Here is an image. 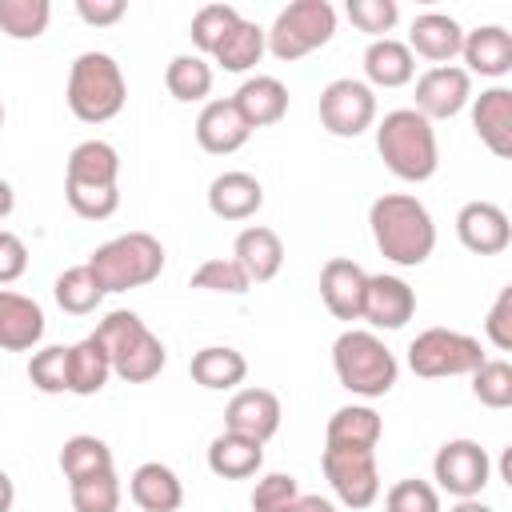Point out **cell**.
<instances>
[{
    "mask_svg": "<svg viewBox=\"0 0 512 512\" xmlns=\"http://www.w3.org/2000/svg\"><path fill=\"white\" fill-rule=\"evenodd\" d=\"M368 228L384 260L396 268H420L436 252V224L424 200L412 192H384L368 208Z\"/></svg>",
    "mask_w": 512,
    "mask_h": 512,
    "instance_id": "cell-1",
    "label": "cell"
},
{
    "mask_svg": "<svg viewBox=\"0 0 512 512\" xmlns=\"http://www.w3.org/2000/svg\"><path fill=\"white\" fill-rule=\"evenodd\" d=\"M64 200L80 220H108L120 208V152L108 140H80L68 152Z\"/></svg>",
    "mask_w": 512,
    "mask_h": 512,
    "instance_id": "cell-2",
    "label": "cell"
},
{
    "mask_svg": "<svg viewBox=\"0 0 512 512\" xmlns=\"http://www.w3.org/2000/svg\"><path fill=\"white\" fill-rule=\"evenodd\" d=\"M376 152L384 168L404 184H424L440 168V144L432 120H424L416 108H392L376 124Z\"/></svg>",
    "mask_w": 512,
    "mask_h": 512,
    "instance_id": "cell-3",
    "label": "cell"
},
{
    "mask_svg": "<svg viewBox=\"0 0 512 512\" xmlns=\"http://www.w3.org/2000/svg\"><path fill=\"white\" fill-rule=\"evenodd\" d=\"M332 372L340 388H348L360 400H380L396 388L400 364L392 348L372 328H344L332 344Z\"/></svg>",
    "mask_w": 512,
    "mask_h": 512,
    "instance_id": "cell-4",
    "label": "cell"
},
{
    "mask_svg": "<svg viewBox=\"0 0 512 512\" xmlns=\"http://www.w3.org/2000/svg\"><path fill=\"white\" fill-rule=\"evenodd\" d=\"M68 112L80 124H108L124 112L128 104V80L108 52H80L68 68V88H64Z\"/></svg>",
    "mask_w": 512,
    "mask_h": 512,
    "instance_id": "cell-5",
    "label": "cell"
},
{
    "mask_svg": "<svg viewBox=\"0 0 512 512\" xmlns=\"http://www.w3.org/2000/svg\"><path fill=\"white\" fill-rule=\"evenodd\" d=\"M96 336L112 360V376H120L124 384H148L164 372V340L128 308H116L108 312L100 324H96Z\"/></svg>",
    "mask_w": 512,
    "mask_h": 512,
    "instance_id": "cell-6",
    "label": "cell"
},
{
    "mask_svg": "<svg viewBox=\"0 0 512 512\" xmlns=\"http://www.w3.org/2000/svg\"><path fill=\"white\" fill-rule=\"evenodd\" d=\"M84 264L100 280L104 296L108 292L144 288L164 272V244L152 232H120V236L104 240Z\"/></svg>",
    "mask_w": 512,
    "mask_h": 512,
    "instance_id": "cell-7",
    "label": "cell"
},
{
    "mask_svg": "<svg viewBox=\"0 0 512 512\" xmlns=\"http://www.w3.org/2000/svg\"><path fill=\"white\" fill-rule=\"evenodd\" d=\"M336 36V8L328 0H292L288 8L276 12L272 28L264 32V48L276 60H300L324 48Z\"/></svg>",
    "mask_w": 512,
    "mask_h": 512,
    "instance_id": "cell-8",
    "label": "cell"
},
{
    "mask_svg": "<svg viewBox=\"0 0 512 512\" xmlns=\"http://www.w3.org/2000/svg\"><path fill=\"white\" fill-rule=\"evenodd\" d=\"M484 348L476 336L456 332V328H424L412 344H408V368L424 380H440V376H472L484 364Z\"/></svg>",
    "mask_w": 512,
    "mask_h": 512,
    "instance_id": "cell-9",
    "label": "cell"
},
{
    "mask_svg": "<svg viewBox=\"0 0 512 512\" xmlns=\"http://www.w3.org/2000/svg\"><path fill=\"white\" fill-rule=\"evenodd\" d=\"M320 468L324 480L332 484L336 500L352 512H364L380 500V468H376V452L372 448H336L324 444L320 452Z\"/></svg>",
    "mask_w": 512,
    "mask_h": 512,
    "instance_id": "cell-10",
    "label": "cell"
},
{
    "mask_svg": "<svg viewBox=\"0 0 512 512\" xmlns=\"http://www.w3.org/2000/svg\"><path fill=\"white\" fill-rule=\"evenodd\" d=\"M432 480H436V492H448L456 500H472L488 488L492 480V460L488 452L468 440V436H456V440H444L432 456Z\"/></svg>",
    "mask_w": 512,
    "mask_h": 512,
    "instance_id": "cell-11",
    "label": "cell"
},
{
    "mask_svg": "<svg viewBox=\"0 0 512 512\" xmlns=\"http://www.w3.org/2000/svg\"><path fill=\"white\" fill-rule=\"evenodd\" d=\"M320 124L340 140H352V136L368 132L376 124V92L364 80H352V76L332 80L320 92Z\"/></svg>",
    "mask_w": 512,
    "mask_h": 512,
    "instance_id": "cell-12",
    "label": "cell"
},
{
    "mask_svg": "<svg viewBox=\"0 0 512 512\" xmlns=\"http://www.w3.org/2000/svg\"><path fill=\"white\" fill-rule=\"evenodd\" d=\"M472 104V76L460 64H436L416 80V112L424 120H452Z\"/></svg>",
    "mask_w": 512,
    "mask_h": 512,
    "instance_id": "cell-13",
    "label": "cell"
},
{
    "mask_svg": "<svg viewBox=\"0 0 512 512\" xmlns=\"http://www.w3.org/2000/svg\"><path fill=\"white\" fill-rule=\"evenodd\" d=\"M416 316V292L408 280L392 276V272H376L364 284V308L360 320L372 324V332H396Z\"/></svg>",
    "mask_w": 512,
    "mask_h": 512,
    "instance_id": "cell-14",
    "label": "cell"
},
{
    "mask_svg": "<svg viewBox=\"0 0 512 512\" xmlns=\"http://www.w3.org/2000/svg\"><path fill=\"white\" fill-rule=\"evenodd\" d=\"M456 236L476 256H500L512 244V224H508V212L500 204H492V200H468L456 212Z\"/></svg>",
    "mask_w": 512,
    "mask_h": 512,
    "instance_id": "cell-15",
    "label": "cell"
},
{
    "mask_svg": "<svg viewBox=\"0 0 512 512\" xmlns=\"http://www.w3.org/2000/svg\"><path fill=\"white\" fill-rule=\"evenodd\" d=\"M280 416H284V408L272 388H240L224 408V428L268 444L280 432Z\"/></svg>",
    "mask_w": 512,
    "mask_h": 512,
    "instance_id": "cell-16",
    "label": "cell"
},
{
    "mask_svg": "<svg viewBox=\"0 0 512 512\" xmlns=\"http://www.w3.org/2000/svg\"><path fill=\"white\" fill-rule=\"evenodd\" d=\"M364 284H368V272L348 256H332L320 268V300L336 320H360Z\"/></svg>",
    "mask_w": 512,
    "mask_h": 512,
    "instance_id": "cell-17",
    "label": "cell"
},
{
    "mask_svg": "<svg viewBox=\"0 0 512 512\" xmlns=\"http://www.w3.org/2000/svg\"><path fill=\"white\" fill-rule=\"evenodd\" d=\"M460 56H464V72L468 76L500 80V76L512 72V32L504 24H480V28L464 32Z\"/></svg>",
    "mask_w": 512,
    "mask_h": 512,
    "instance_id": "cell-18",
    "label": "cell"
},
{
    "mask_svg": "<svg viewBox=\"0 0 512 512\" xmlns=\"http://www.w3.org/2000/svg\"><path fill=\"white\" fill-rule=\"evenodd\" d=\"M472 128L480 136V144L508 160L512 156V88L492 84L472 100Z\"/></svg>",
    "mask_w": 512,
    "mask_h": 512,
    "instance_id": "cell-19",
    "label": "cell"
},
{
    "mask_svg": "<svg viewBox=\"0 0 512 512\" xmlns=\"http://www.w3.org/2000/svg\"><path fill=\"white\" fill-rule=\"evenodd\" d=\"M44 340V308L12 288H0V348L32 352Z\"/></svg>",
    "mask_w": 512,
    "mask_h": 512,
    "instance_id": "cell-20",
    "label": "cell"
},
{
    "mask_svg": "<svg viewBox=\"0 0 512 512\" xmlns=\"http://www.w3.org/2000/svg\"><path fill=\"white\" fill-rule=\"evenodd\" d=\"M252 128L244 124V116L236 112L232 96L228 100H208L196 116V144L212 156H228V152H240L248 144Z\"/></svg>",
    "mask_w": 512,
    "mask_h": 512,
    "instance_id": "cell-21",
    "label": "cell"
},
{
    "mask_svg": "<svg viewBox=\"0 0 512 512\" xmlns=\"http://www.w3.org/2000/svg\"><path fill=\"white\" fill-rule=\"evenodd\" d=\"M408 52L412 56H424L436 64H452V56H460V44H464V28L456 16L448 12H420L412 20V32H408Z\"/></svg>",
    "mask_w": 512,
    "mask_h": 512,
    "instance_id": "cell-22",
    "label": "cell"
},
{
    "mask_svg": "<svg viewBox=\"0 0 512 512\" xmlns=\"http://www.w3.org/2000/svg\"><path fill=\"white\" fill-rule=\"evenodd\" d=\"M264 204V188L252 172H220L212 184H208V212L216 220H252Z\"/></svg>",
    "mask_w": 512,
    "mask_h": 512,
    "instance_id": "cell-23",
    "label": "cell"
},
{
    "mask_svg": "<svg viewBox=\"0 0 512 512\" xmlns=\"http://www.w3.org/2000/svg\"><path fill=\"white\" fill-rule=\"evenodd\" d=\"M232 104H236V112L244 116V124L252 132L256 128H272V124H280L288 116V88L276 76H248L236 88Z\"/></svg>",
    "mask_w": 512,
    "mask_h": 512,
    "instance_id": "cell-24",
    "label": "cell"
},
{
    "mask_svg": "<svg viewBox=\"0 0 512 512\" xmlns=\"http://www.w3.org/2000/svg\"><path fill=\"white\" fill-rule=\"evenodd\" d=\"M232 260L248 272L252 284H268L284 268V240L264 224H248L232 244Z\"/></svg>",
    "mask_w": 512,
    "mask_h": 512,
    "instance_id": "cell-25",
    "label": "cell"
},
{
    "mask_svg": "<svg viewBox=\"0 0 512 512\" xmlns=\"http://www.w3.org/2000/svg\"><path fill=\"white\" fill-rule=\"evenodd\" d=\"M128 496L140 512H176L184 504V484L180 476L160 464V460H144L132 476H128Z\"/></svg>",
    "mask_w": 512,
    "mask_h": 512,
    "instance_id": "cell-26",
    "label": "cell"
},
{
    "mask_svg": "<svg viewBox=\"0 0 512 512\" xmlns=\"http://www.w3.org/2000/svg\"><path fill=\"white\" fill-rule=\"evenodd\" d=\"M364 76H368V88H404L416 76V56L408 52L404 40L380 36L364 48Z\"/></svg>",
    "mask_w": 512,
    "mask_h": 512,
    "instance_id": "cell-27",
    "label": "cell"
},
{
    "mask_svg": "<svg viewBox=\"0 0 512 512\" xmlns=\"http://www.w3.org/2000/svg\"><path fill=\"white\" fill-rule=\"evenodd\" d=\"M208 468L220 480H248V476H256L264 468V444L224 428L208 444Z\"/></svg>",
    "mask_w": 512,
    "mask_h": 512,
    "instance_id": "cell-28",
    "label": "cell"
},
{
    "mask_svg": "<svg viewBox=\"0 0 512 512\" xmlns=\"http://www.w3.org/2000/svg\"><path fill=\"white\" fill-rule=\"evenodd\" d=\"M112 380V360L96 332L68 344V392L72 396H96Z\"/></svg>",
    "mask_w": 512,
    "mask_h": 512,
    "instance_id": "cell-29",
    "label": "cell"
},
{
    "mask_svg": "<svg viewBox=\"0 0 512 512\" xmlns=\"http://www.w3.org/2000/svg\"><path fill=\"white\" fill-rule=\"evenodd\" d=\"M384 436V420L372 404H344L328 416V428H324V444H336V448H372L380 444Z\"/></svg>",
    "mask_w": 512,
    "mask_h": 512,
    "instance_id": "cell-30",
    "label": "cell"
},
{
    "mask_svg": "<svg viewBox=\"0 0 512 512\" xmlns=\"http://www.w3.org/2000/svg\"><path fill=\"white\" fill-rule=\"evenodd\" d=\"M188 372H192V380H196L200 388H208V392H228V388L244 384L248 360H244V352H236V348H228V344H208V348L192 352Z\"/></svg>",
    "mask_w": 512,
    "mask_h": 512,
    "instance_id": "cell-31",
    "label": "cell"
},
{
    "mask_svg": "<svg viewBox=\"0 0 512 512\" xmlns=\"http://www.w3.org/2000/svg\"><path fill=\"white\" fill-rule=\"evenodd\" d=\"M264 52H268V48H264V28L240 16V20L232 24V32L216 44L212 64H220L224 72H248V68H256V64H260V56H264Z\"/></svg>",
    "mask_w": 512,
    "mask_h": 512,
    "instance_id": "cell-32",
    "label": "cell"
},
{
    "mask_svg": "<svg viewBox=\"0 0 512 512\" xmlns=\"http://www.w3.org/2000/svg\"><path fill=\"white\" fill-rule=\"evenodd\" d=\"M164 88H168L172 100L196 104V100H204L212 92V64L204 56H196V52H180L164 68Z\"/></svg>",
    "mask_w": 512,
    "mask_h": 512,
    "instance_id": "cell-33",
    "label": "cell"
},
{
    "mask_svg": "<svg viewBox=\"0 0 512 512\" xmlns=\"http://www.w3.org/2000/svg\"><path fill=\"white\" fill-rule=\"evenodd\" d=\"M52 296H56V304H60L68 316H88V312L100 308L104 288H100V280L92 276L88 264H72V268H64V272L56 276Z\"/></svg>",
    "mask_w": 512,
    "mask_h": 512,
    "instance_id": "cell-34",
    "label": "cell"
},
{
    "mask_svg": "<svg viewBox=\"0 0 512 512\" xmlns=\"http://www.w3.org/2000/svg\"><path fill=\"white\" fill-rule=\"evenodd\" d=\"M108 468H116V460H112V448L100 436L76 432V436L64 440V448H60V472H64L68 484L80 480V476H92V472H108Z\"/></svg>",
    "mask_w": 512,
    "mask_h": 512,
    "instance_id": "cell-35",
    "label": "cell"
},
{
    "mask_svg": "<svg viewBox=\"0 0 512 512\" xmlns=\"http://www.w3.org/2000/svg\"><path fill=\"white\" fill-rule=\"evenodd\" d=\"M120 476L116 468L108 472H92V476H80L68 484V500H72V512H116L120 508Z\"/></svg>",
    "mask_w": 512,
    "mask_h": 512,
    "instance_id": "cell-36",
    "label": "cell"
},
{
    "mask_svg": "<svg viewBox=\"0 0 512 512\" xmlns=\"http://www.w3.org/2000/svg\"><path fill=\"white\" fill-rule=\"evenodd\" d=\"M48 0H0V32L8 40H40L48 32Z\"/></svg>",
    "mask_w": 512,
    "mask_h": 512,
    "instance_id": "cell-37",
    "label": "cell"
},
{
    "mask_svg": "<svg viewBox=\"0 0 512 512\" xmlns=\"http://www.w3.org/2000/svg\"><path fill=\"white\" fill-rule=\"evenodd\" d=\"M240 20V12L232 8V4H204L196 16H192V28H188V36H192V44H196V56H212L216 52V44L232 32V24Z\"/></svg>",
    "mask_w": 512,
    "mask_h": 512,
    "instance_id": "cell-38",
    "label": "cell"
},
{
    "mask_svg": "<svg viewBox=\"0 0 512 512\" xmlns=\"http://www.w3.org/2000/svg\"><path fill=\"white\" fill-rule=\"evenodd\" d=\"M192 288H200V292H224V296H240V292L252 288V280H248V272H244L232 256H212V260H204V264L192 272Z\"/></svg>",
    "mask_w": 512,
    "mask_h": 512,
    "instance_id": "cell-39",
    "label": "cell"
},
{
    "mask_svg": "<svg viewBox=\"0 0 512 512\" xmlns=\"http://www.w3.org/2000/svg\"><path fill=\"white\" fill-rule=\"evenodd\" d=\"M28 380H32V388H40L44 396L68 392V348H64V344L36 348L32 360H28Z\"/></svg>",
    "mask_w": 512,
    "mask_h": 512,
    "instance_id": "cell-40",
    "label": "cell"
},
{
    "mask_svg": "<svg viewBox=\"0 0 512 512\" xmlns=\"http://www.w3.org/2000/svg\"><path fill=\"white\" fill-rule=\"evenodd\" d=\"M472 396L484 408H512V364L508 360H484L472 372Z\"/></svg>",
    "mask_w": 512,
    "mask_h": 512,
    "instance_id": "cell-41",
    "label": "cell"
},
{
    "mask_svg": "<svg viewBox=\"0 0 512 512\" xmlns=\"http://www.w3.org/2000/svg\"><path fill=\"white\" fill-rule=\"evenodd\" d=\"M384 512H440V492L428 480H396L384 492Z\"/></svg>",
    "mask_w": 512,
    "mask_h": 512,
    "instance_id": "cell-42",
    "label": "cell"
},
{
    "mask_svg": "<svg viewBox=\"0 0 512 512\" xmlns=\"http://www.w3.org/2000/svg\"><path fill=\"white\" fill-rule=\"evenodd\" d=\"M344 12H348V20H352L360 32H368L372 40L388 36V32L396 28V20H400L396 0H348Z\"/></svg>",
    "mask_w": 512,
    "mask_h": 512,
    "instance_id": "cell-43",
    "label": "cell"
},
{
    "mask_svg": "<svg viewBox=\"0 0 512 512\" xmlns=\"http://www.w3.org/2000/svg\"><path fill=\"white\" fill-rule=\"evenodd\" d=\"M300 496V484L292 472H268L252 488V512H284Z\"/></svg>",
    "mask_w": 512,
    "mask_h": 512,
    "instance_id": "cell-44",
    "label": "cell"
},
{
    "mask_svg": "<svg viewBox=\"0 0 512 512\" xmlns=\"http://www.w3.org/2000/svg\"><path fill=\"white\" fill-rule=\"evenodd\" d=\"M484 336L496 352H512V284H504L484 316Z\"/></svg>",
    "mask_w": 512,
    "mask_h": 512,
    "instance_id": "cell-45",
    "label": "cell"
},
{
    "mask_svg": "<svg viewBox=\"0 0 512 512\" xmlns=\"http://www.w3.org/2000/svg\"><path fill=\"white\" fill-rule=\"evenodd\" d=\"M24 272H28V244L16 232L0 228V288L20 280Z\"/></svg>",
    "mask_w": 512,
    "mask_h": 512,
    "instance_id": "cell-46",
    "label": "cell"
},
{
    "mask_svg": "<svg viewBox=\"0 0 512 512\" xmlns=\"http://www.w3.org/2000/svg\"><path fill=\"white\" fill-rule=\"evenodd\" d=\"M124 12H128L124 0H76V16L88 28H112L124 20Z\"/></svg>",
    "mask_w": 512,
    "mask_h": 512,
    "instance_id": "cell-47",
    "label": "cell"
},
{
    "mask_svg": "<svg viewBox=\"0 0 512 512\" xmlns=\"http://www.w3.org/2000/svg\"><path fill=\"white\" fill-rule=\"evenodd\" d=\"M284 512H340V508H336L328 496H304V492H300Z\"/></svg>",
    "mask_w": 512,
    "mask_h": 512,
    "instance_id": "cell-48",
    "label": "cell"
},
{
    "mask_svg": "<svg viewBox=\"0 0 512 512\" xmlns=\"http://www.w3.org/2000/svg\"><path fill=\"white\" fill-rule=\"evenodd\" d=\"M12 504H16V484H12V476L0 468V512H12Z\"/></svg>",
    "mask_w": 512,
    "mask_h": 512,
    "instance_id": "cell-49",
    "label": "cell"
},
{
    "mask_svg": "<svg viewBox=\"0 0 512 512\" xmlns=\"http://www.w3.org/2000/svg\"><path fill=\"white\" fill-rule=\"evenodd\" d=\"M12 208H16V192H12V184L0 176V220H8Z\"/></svg>",
    "mask_w": 512,
    "mask_h": 512,
    "instance_id": "cell-50",
    "label": "cell"
},
{
    "mask_svg": "<svg viewBox=\"0 0 512 512\" xmlns=\"http://www.w3.org/2000/svg\"><path fill=\"white\" fill-rule=\"evenodd\" d=\"M448 512H496V508H488L480 496H472V500H456Z\"/></svg>",
    "mask_w": 512,
    "mask_h": 512,
    "instance_id": "cell-51",
    "label": "cell"
}]
</instances>
